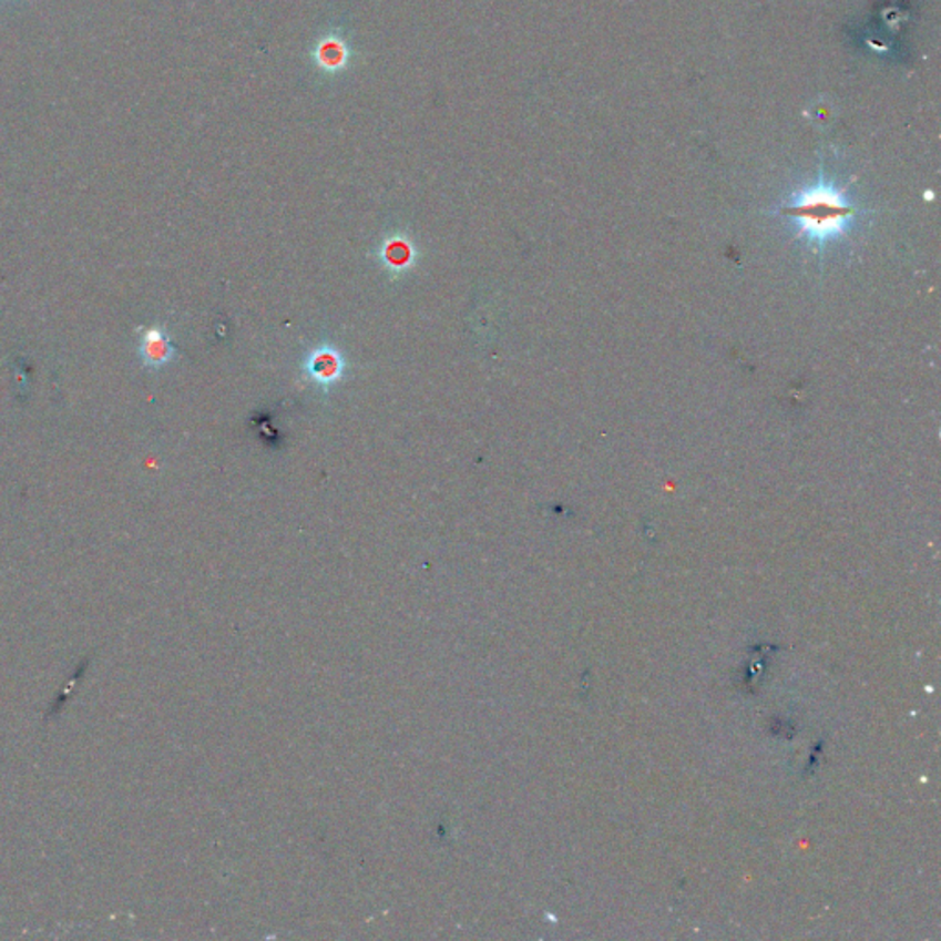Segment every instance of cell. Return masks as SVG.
Returning a JSON list of instances; mask_svg holds the SVG:
<instances>
[{
  "mask_svg": "<svg viewBox=\"0 0 941 941\" xmlns=\"http://www.w3.org/2000/svg\"><path fill=\"white\" fill-rule=\"evenodd\" d=\"M784 214L797 221L800 236L824 245L850 231L851 221L856 219V206L851 205L842 190L820 181L798 192L784 208Z\"/></svg>",
  "mask_w": 941,
  "mask_h": 941,
  "instance_id": "cell-1",
  "label": "cell"
},
{
  "mask_svg": "<svg viewBox=\"0 0 941 941\" xmlns=\"http://www.w3.org/2000/svg\"><path fill=\"white\" fill-rule=\"evenodd\" d=\"M357 50L351 43L350 32L342 27H329L318 33L309 50V61L318 74L337 78L350 71Z\"/></svg>",
  "mask_w": 941,
  "mask_h": 941,
  "instance_id": "cell-2",
  "label": "cell"
},
{
  "mask_svg": "<svg viewBox=\"0 0 941 941\" xmlns=\"http://www.w3.org/2000/svg\"><path fill=\"white\" fill-rule=\"evenodd\" d=\"M301 370L313 385L323 388V392H329L345 379L346 359L339 348L324 342L307 354L301 362Z\"/></svg>",
  "mask_w": 941,
  "mask_h": 941,
  "instance_id": "cell-3",
  "label": "cell"
},
{
  "mask_svg": "<svg viewBox=\"0 0 941 941\" xmlns=\"http://www.w3.org/2000/svg\"><path fill=\"white\" fill-rule=\"evenodd\" d=\"M376 258L392 278H401L418 264V248L409 232H390L377 243Z\"/></svg>",
  "mask_w": 941,
  "mask_h": 941,
  "instance_id": "cell-4",
  "label": "cell"
},
{
  "mask_svg": "<svg viewBox=\"0 0 941 941\" xmlns=\"http://www.w3.org/2000/svg\"><path fill=\"white\" fill-rule=\"evenodd\" d=\"M139 356L145 368L161 370L177 357V348L173 346L164 326H150L141 331Z\"/></svg>",
  "mask_w": 941,
  "mask_h": 941,
  "instance_id": "cell-5",
  "label": "cell"
},
{
  "mask_svg": "<svg viewBox=\"0 0 941 941\" xmlns=\"http://www.w3.org/2000/svg\"><path fill=\"white\" fill-rule=\"evenodd\" d=\"M2 2H6V0H0V4H2Z\"/></svg>",
  "mask_w": 941,
  "mask_h": 941,
  "instance_id": "cell-6",
  "label": "cell"
}]
</instances>
